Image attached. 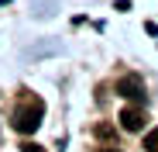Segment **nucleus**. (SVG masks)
I'll return each mask as SVG.
<instances>
[{"instance_id":"1","label":"nucleus","mask_w":158,"mask_h":152,"mask_svg":"<svg viewBox=\"0 0 158 152\" xmlns=\"http://www.w3.org/2000/svg\"><path fill=\"white\" fill-rule=\"evenodd\" d=\"M41 118H45V100L35 97V93H24L21 104H17V111H14V128L21 135H31L41 124Z\"/></svg>"},{"instance_id":"2","label":"nucleus","mask_w":158,"mask_h":152,"mask_svg":"<svg viewBox=\"0 0 158 152\" xmlns=\"http://www.w3.org/2000/svg\"><path fill=\"white\" fill-rule=\"evenodd\" d=\"M117 93L127 97V100H144V83H141V76H124V80H117Z\"/></svg>"},{"instance_id":"3","label":"nucleus","mask_w":158,"mask_h":152,"mask_svg":"<svg viewBox=\"0 0 158 152\" xmlns=\"http://www.w3.org/2000/svg\"><path fill=\"white\" fill-rule=\"evenodd\" d=\"M120 124H124V132H141L144 128V111L141 107H124L120 111Z\"/></svg>"},{"instance_id":"4","label":"nucleus","mask_w":158,"mask_h":152,"mask_svg":"<svg viewBox=\"0 0 158 152\" xmlns=\"http://www.w3.org/2000/svg\"><path fill=\"white\" fill-rule=\"evenodd\" d=\"M144 152H158V128L148 132V138H144Z\"/></svg>"},{"instance_id":"5","label":"nucleus","mask_w":158,"mask_h":152,"mask_svg":"<svg viewBox=\"0 0 158 152\" xmlns=\"http://www.w3.org/2000/svg\"><path fill=\"white\" fill-rule=\"evenodd\" d=\"M21 149H24V152H45V149H41V145H35V142H24Z\"/></svg>"},{"instance_id":"6","label":"nucleus","mask_w":158,"mask_h":152,"mask_svg":"<svg viewBox=\"0 0 158 152\" xmlns=\"http://www.w3.org/2000/svg\"><path fill=\"white\" fill-rule=\"evenodd\" d=\"M100 152H117V149H100Z\"/></svg>"}]
</instances>
